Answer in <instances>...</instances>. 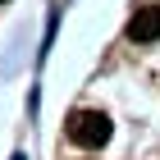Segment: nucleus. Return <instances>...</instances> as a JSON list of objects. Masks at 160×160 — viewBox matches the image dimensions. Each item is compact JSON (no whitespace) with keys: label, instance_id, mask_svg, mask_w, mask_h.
I'll return each mask as SVG.
<instances>
[{"label":"nucleus","instance_id":"f257e3e1","mask_svg":"<svg viewBox=\"0 0 160 160\" xmlns=\"http://www.w3.org/2000/svg\"><path fill=\"white\" fill-rule=\"evenodd\" d=\"M110 114L101 110H73L69 114V142H78V147H105L110 142Z\"/></svg>","mask_w":160,"mask_h":160},{"label":"nucleus","instance_id":"f03ea898","mask_svg":"<svg viewBox=\"0 0 160 160\" xmlns=\"http://www.w3.org/2000/svg\"><path fill=\"white\" fill-rule=\"evenodd\" d=\"M128 37L133 41H160V5H142L128 18Z\"/></svg>","mask_w":160,"mask_h":160}]
</instances>
